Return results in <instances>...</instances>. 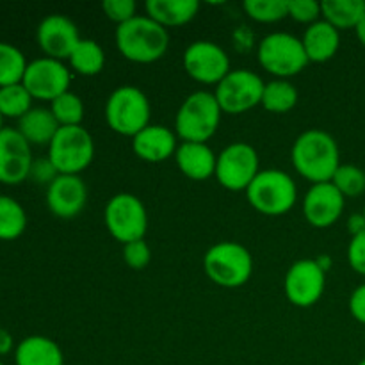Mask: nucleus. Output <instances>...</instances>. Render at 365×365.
<instances>
[{
  "mask_svg": "<svg viewBox=\"0 0 365 365\" xmlns=\"http://www.w3.org/2000/svg\"><path fill=\"white\" fill-rule=\"evenodd\" d=\"M321 16L337 31L356 29L365 16L364 0H324L321 2Z\"/></svg>",
  "mask_w": 365,
  "mask_h": 365,
  "instance_id": "25",
  "label": "nucleus"
},
{
  "mask_svg": "<svg viewBox=\"0 0 365 365\" xmlns=\"http://www.w3.org/2000/svg\"><path fill=\"white\" fill-rule=\"evenodd\" d=\"M359 365H365V359L364 360H360V364Z\"/></svg>",
  "mask_w": 365,
  "mask_h": 365,
  "instance_id": "45",
  "label": "nucleus"
},
{
  "mask_svg": "<svg viewBox=\"0 0 365 365\" xmlns=\"http://www.w3.org/2000/svg\"><path fill=\"white\" fill-rule=\"evenodd\" d=\"M349 312L359 323L365 324V284L359 285L349 296Z\"/></svg>",
  "mask_w": 365,
  "mask_h": 365,
  "instance_id": "39",
  "label": "nucleus"
},
{
  "mask_svg": "<svg viewBox=\"0 0 365 365\" xmlns=\"http://www.w3.org/2000/svg\"><path fill=\"white\" fill-rule=\"evenodd\" d=\"M246 14L260 24H274L289 16V0H246Z\"/></svg>",
  "mask_w": 365,
  "mask_h": 365,
  "instance_id": "32",
  "label": "nucleus"
},
{
  "mask_svg": "<svg viewBox=\"0 0 365 365\" xmlns=\"http://www.w3.org/2000/svg\"><path fill=\"white\" fill-rule=\"evenodd\" d=\"M184 70L191 78L202 84H220L228 73H230V59L223 46L217 43L200 39V41L191 43L185 48L184 57Z\"/></svg>",
  "mask_w": 365,
  "mask_h": 365,
  "instance_id": "14",
  "label": "nucleus"
},
{
  "mask_svg": "<svg viewBox=\"0 0 365 365\" xmlns=\"http://www.w3.org/2000/svg\"><path fill=\"white\" fill-rule=\"evenodd\" d=\"M317 266L321 267V269L324 271V273H328V271L331 269V266H334V262H331V257L330 255H319L316 259Z\"/></svg>",
  "mask_w": 365,
  "mask_h": 365,
  "instance_id": "42",
  "label": "nucleus"
},
{
  "mask_svg": "<svg viewBox=\"0 0 365 365\" xmlns=\"http://www.w3.org/2000/svg\"><path fill=\"white\" fill-rule=\"evenodd\" d=\"M16 365H64L59 344L45 335H31L14 349Z\"/></svg>",
  "mask_w": 365,
  "mask_h": 365,
  "instance_id": "22",
  "label": "nucleus"
},
{
  "mask_svg": "<svg viewBox=\"0 0 365 365\" xmlns=\"http://www.w3.org/2000/svg\"><path fill=\"white\" fill-rule=\"evenodd\" d=\"M294 170L312 184L331 182L341 166V150L328 132L310 128L298 135L291 150Z\"/></svg>",
  "mask_w": 365,
  "mask_h": 365,
  "instance_id": "1",
  "label": "nucleus"
},
{
  "mask_svg": "<svg viewBox=\"0 0 365 365\" xmlns=\"http://www.w3.org/2000/svg\"><path fill=\"white\" fill-rule=\"evenodd\" d=\"M177 134L164 125H152L143 128L132 138V150L135 157L145 163H164L177 152Z\"/></svg>",
  "mask_w": 365,
  "mask_h": 365,
  "instance_id": "19",
  "label": "nucleus"
},
{
  "mask_svg": "<svg viewBox=\"0 0 365 365\" xmlns=\"http://www.w3.org/2000/svg\"><path fill=\"white\" fill-rule=\"evenodd\" d=\"M27 61L24 52L14 45L0 41V88L11 84H20L24 81Z\"/></svg>",
  "mask_w": 365,
  "mask_h": 365,
  "instance_id": "29",
  "label": "nucleus"
},
{
  "mask_svg": "<svg viewBox=\"0 0 365 365\" xmlns=\"http://www.w3.org/2000/svg\"><path fill=\"white\" fill-rule=\"evenodd\" d=\"M106 228L118 242H128L145 239L148 228V214L141 198L130 192H118L107 202L103 210Z\"/></svg>",
  "mask_w": 365,
  "mask_h": 365,
  "instance_id": "8",
  "label": "nucleus"
},
{
  "mask_svg": "<svg viewBox=\"0 0 365 365\" xmlns=\"http://www.w3.org/2000/svg\"><path fill=\"white\" fill-rule=\"evenodd\" d=\"M32 96L21 84H11L0 88V114L4 118H16L20 120L24 114L32 109Z\"/></svg>",
  "mask_w": 365,
  "mask_h": 365,
  "instance_id": "30",
  "label": "nucleus"
},
{
  "mask_svg": "<svg viewBox=\"0 0 365 365\" xmlns=\"http://www.w3.org/2000/svg\"><path fill=\"white\" fill-rule=\"evenodd\" d=\"M246 198L250 205L264 216H284L296 205L298 187L285 171L277 168L260 170L246 189Z\"/></svg>",
  "mask_w": 365,
  "mask_h": 365,
  "instance_id": "4",
  "label": "nucleus"
},
{
  "mask_svg": "<svg viewBox=\"0 0 365 365\" xmlns=\"http://www.w3.org/2000/svg\"><path fill=\"white\" fill-rule=\"evenodd\" d=\"M150 100L135 86H120L106 102V121L113 132L134 138L150 125Z\"/></svg>",
  "mask_w": 365,
  "mask_h": 365,
  "instance_id": "6",
  "label": "nucleus"
},
{
  "mask_svg": "<svg viewBox=\"0 0 365 365\" xmlns=\"http://www.w3.org/2000/svg\"><path fill=\"white\" fill-rule=\"evenodd\" d=\"M298 89L287 78H274L266 82L260 106L274 114H285L298 106Z\"/></svg>",
  "mask_w": 365,
  "mask_h": 365,
  "instance_id": "26",
  "label": "nucleus"
},
{
  "mask_svg": "<svg viewBox=\"0 0 365 365\" xmlns=\"http://www.w3.org/2000/svg\"><path fill=\"white\" fill-rule=\"evenodd\" d=\"M203 271L220 287L237 289L252 278L253 257L239 242L221 241L207 250Z\"/></svg>",
  "mask_w": 365,
  "mask_h": 365,
  "instance_id": "5",
  "label": "nucleus"
},
{
  "mask_svg": "<svg viewBox=\"0 0 365 365\" xmlns=\"http://www.w3.org/2000/svg\"><path fill=\"white\" fill-rule=\"evenodd\" d=\"M71 73L63 61L52 59V57H39L27 64L24 81L32 98L53 102L57 96L70 91Z\"/></svg>",
  "mask_w": 365,
  "mask_h": 365,
  "instance_id": "12",
  "label": "nucleus"
},
{
  "mask_svg": "<svg viewBox=\"0 0 365 365\" xmlns=\"http://www.w3.org/2000/svg\"><path fill=\"white\" fill-rule=\"evenodd\" d=\"M123 260L130 269H145L150 264V260H152V250H150L148 242H146L145 239H139V241L125 245Z\"/></svg>",
  "mask_w": 365,
  "mask_h": 365,
  "instance_id": "34",
  "label": "nucleus"
},
{
  "mask_svg": "<svg viewBox=\"0 0 365 365\" xmlns=\"http://www.w3.org/2000/svg\"><path fill=\"white\" fill-rule=\"evenodd\" d=\"M146 16L155 20L164 29L180 27L195 20L200 11L198 0H148Z\"/></svg>",
  "mask_w": 365,
  "mask_h": 365,
  "instance_id": "24",
  "label": "nucleus"
},
{
  "mask_svg": "<svg viewBox=\"0 0 365 365\" xmlns=\"http://www.w3.org/2000/svg\"><path fill=\"white\" fill-rule=\"evenodd\" d=\"M331 184L344 198H355L365 192V171L355 164H341L331 178Z\"/></svg>",
  "mask_w": 365,
  "mask_h": 365,
  "instance_id": "33",
  "label": "nucleus"
},
{
  "mask_svg": "<svg viewBox=\"0 0 365 365\" xmlns=\"http://www.w3.org/2000/svg\"><path fill=\"white\" fill-rule=\"evenodd\" d=\"M266 82L252 70H232L214 89L221 110L227 114H242L260 106Z\"/></svg>",
  "mask_w": 365,
  "mask_h": 365,
  "instance_id": "11",
  "label": "nucleus"
},
{
  "mask_svg": "<svg viewBox=\"0 0 365 365\" xmlns=\"http://www.w3.org/2000/svg\"><path fill=\"white\" fill-rule=\"evenodd\" d=\"M14 341H13V335L9 334L7 330L0 328V355H7V353L13 349Z\"/></svg>",
  "mask_w": 365,
  "mask_h": 365,
  "instance_id": "41",
  "label": "nucleus"
},
{
  "mask_svg": "<svg viewBox=\"0 0 365 365\" xmlns=\"http://www.w3.org/2000/svg\"><path fill=\"white\" fill-rule=\"evenodd\" d=\"M102 9L103 13H106V16L118 25L127 24L128 20L138 16V14H135L138 4H135L134 0H106V2L102 4Z\"/></svg>",
  "mask_w": 365,
  "mask_h": 365,
  "instance_id": "36",
  "label": "nucleus"
},
{
  "mask_svg": "<svg viewBox=\"0 0 365 365\" xmlns=\"http://www.w3.org/2000/svg\"><path fill=\"white\" fill-rule=\"evenodd\" d=\"M2 121H4V116H2V114H0V130H2V128H4V125H2Z\"/></svg>",
  "mask_w": 365,
  "mask_h": 365,
  "instance_id": "44",
  "label": "nucleus"
},
{
  "mask_svg": "<svg viewBox=\"0 0 365 365\" xmlns=\"http://www.w3.org/2000/svg\"><path fill=\"white\" fill-rule=\"evenodd\" d=\"M260 66L277 78H289L302 73L307 64L310 63L307 57L303 41L289 32H271L257 48Z\"/></svg>",
  "mask_w": 365,
  "mask_h": 365,
  "instance_id": "7",
  "label": "nucleus"
},
{
  "mask_svg": "<svg viewBox=\"0 0 365 365\" xmlns=\"http://www.w3.org/2000/svg\"><path fill=\"white\" fill-rule=\"evenodd\" d=\"M348 230H349V234H351V237H355V235H359V234H362V232H365V216H364V212L351 214V216L348 217Z\"/></svg>",
  "mask_w": 365,
  "mask_h": 365,
  "instance_id": "40",
  "label": "nucleus"
},
{
  "mask_svg": "<svg viewBox=\"0 0 365 365\" xmlns=\"http://www.w3.org/2000/svg\"><path fill=\"white\" fill-rule=\"evenodd\" d=\"M50 110L61 127H77L84 120V102L71 91L63 93L50 102Z\"/></svg>",
  "mask_w": 365,
  "mask_h": 365,
  "instance_id": "31",
  "label": "nucleus"
},
{
  "mask_svg": "<svg viewBox=\"0 0 365 365\" xmlns=\"http://www.w3.org/2000/svg\"><path fill=\"white\" fill-rule=\"evenodd\" d=\"M27 228V214L14 198L0 195V239L13 241Z\"/></svg>",
  "mask_w": 365,
  "mask_h": 365,
  "instance_id": "28",
  "label": "nucleus"
},
{
  "mask_svg": "<svg viewBox=\"0 0 365 365\" xmlns=\"http://www.w3.org/2000/svg\"><path fill=\"white\" fill-rule=\"evenodd\" d=\"M29 177L32 180L39 182V184H46L48 187L57 177H59V171L56 170V166L52 164V160L48 159V155L43 157V159H34L32 160V166H31V173Z\"/></svg>",
  "mask_w": 365,
  "mask_h": 365,
  "instance_id": "37",
  "label": "nucleus"
},
{
  "mask_svg": "<svg viewBox=\"0 0 365 365\" xmlns=\"http://www.w3.org/2000/svg\"><path fill=\"white\" fill-rule=\"evenodd\" d=\"M348 262L353 271L365 277V232L351 237L348 246Z\"/></svg>",
  "mask_w": 365,
  "mask_h": 365,
  "instance_id": "38",
  "label": "nucleus"
},
{
  "mask_svg": "<svg viewBox=\"0 0 365 365\" xmlns=\"http://www.w3.org/2000/svg\"><path fill=\"white\" fill-rule=\"evenodd\" d=\"M217 155L207 143H182L175 152V163L184 177L207 180L216 175Z\"/></svg>",
  "mask_w": 365,
  "mask_h": 365,
  "instance_id": "20",
  "label": "nucleus"
},
{
  "mask_svg": "<svg viewBox=\"0 0 365 365\" xmlns=\"http://www.w3.org/2000/svg\"><path fill=\"white\" fill-rule=\"evenodd\" d=\"M362 212H364V216H365V207H364V210H362Z\"/></svg>",
  "mask_w": 365,
  "mask_h": 365,
  "instance_id": "46",
  "label": "nucleus"
},
{
  "mask_svg": "<svg viewBox=\"0 0 365 365\" xmlns=\"http://www.w3.org/2000/svg\"><path fill=\"white\" fill-rule=\"evenodd\" d=\"M321 16V2L316 0H289V18L299 24H316Z\"/></svg>",
  "mask_w": 365,
  "mask_h": 365,
  "instance_id": "35",
  "label": "nucleus"
},
{
  "mask_svg": "<svg viewBox=\"0 0 365 365\" xmlns=\"http://www.w3.org/2000/svg\"><path fill=\"white\" fill-rule=\"evenodd\" d=\"M38 45L46 57L64 61L70 59L75 46L81 43V34L73 21L64 14H48L38 27Z\"/></svg>",
  "mask_w": 365,
  "mask_h": 365,
  "instance_id": "16",
  "label": "nucleus"
},
{
  "mask_svg": "<svg viewBox=\"0 0 365 365\" xmlns=\"http://www.w3.org/2000/svg\"><path fill=\"white\" fill-rule=\"evenodd\" d=\"M346 207V198L331 182L312 184L303 198V216L312 227L328 228L339 221Z\"/></svg>",
  "mask_w": 365,
  "mask_h": 365,
  "instance_id": "17",
  "label": "nucleus"
},
{
  "mask_svg": "<svg viewBox=\"0 0 365 365\" xmlns=\"http://www.w3.org/2000/svg\"><path fill=\"white\" fill-rule=\"evenodd\" d=\"M88 203V187L81 175H59L46 187V205L56 217L73 220Z\"/></svg>",
  "mask_w": 365,
  "mask_h": 365,
  "instance_id": "18",
  "label": "nucleus"
},
{
  "mask_svg": "<svg viewBox=\"0 0 365 365\" xmlns=\"http://www.w3.org/2000/svg\"><path fill=\"white\" fill-rule=\"evenodd\" d=\"M0 365H4V364H2V362H0Z\"/></svg>",
  "mask_w": 365,
  "mask_h": 365,
  "instance_id": "47",
  "label": "nucleus"
},
{
  "mask_svg": "<svg viewBox=\"0 0 365 365\" xmlns=\"http://www.w3.org/2000/svg\"><path fill=\"white\" fill-rule=\"evenodd\" d=\"M59 128L61 125L53 118L52 110L45 107H32L18 120L16 130L31 146H50Z\"/></svg>",
  "mask_w": 365,
  "mask_h": 365,
  "instance_id": "23",
  "label": "nucleus"
},
{
  "mask_svg": "<svg viewBox=\"0 0 365 365\" xmlns=\"http://www.w3.org/2000/svg\"><path fill=\"white\" fill-rule=\"evenodd\" d=\"M259 153L250 143L235 141L221 150L216 160V180L227 191H245L259 175Z\"/></svg>",
  "mask_w": 365,
  "mask_h": 365,
  "instance_id": "10",
  "label": "nucleus"
},
{
  "mask_svg": "<svg viewBox=\"0 0 365 365\" xmlns=\"http://www.w3.org/2000/svg\"><path fill=\"white\" fill-rule=\"evenodd\" d=\"M95 157V141L82 125L61 127L48 146V159L59 175H81Z\"/></svg>",
  "mask_w": 365,
  "mask_h": 365,
  "instance_id": "9",
  "label": "nucleus"
},
{
  "mask_svg": "<svg viewBox=\"0 0 365 365\" xmlns=\"http://www.w3.org/2000/svg\"><path fill=\"white\" fill-rule=\"evenodd\" d=\"M355 32H356V38H359V41L365 46V16L362 18V21H360V24L356 25Z\"/></svg>",
  "mask_w": 365,
  "mask_h": 365,
  "instance_id": "43",
  "label": "nucleus"
},
{
  "mask_svg": "<svg viewBox=\"0 0 365 365\" xmlns=\"http://www.w3.org/2000/svg\"><path fill=\"white\" fill-rule=\"evenodd\" d=\"M302 41L310 63H327L339 52L341 31H337L328 21L317 20L316 24L307 27Z\"/></svg>",
  "mask_w": 365,
  "mask_h": 365,
  "instance_id": "21",
  "label": "nucleus"
},
{
  "mask_svg": "<svg viewBox=\"0 0 365 365\" xmlns=\"http://www.w3.org/2000/svg\"><path fill=\"white\" fill-rule=\"evenodd\" d=\"M31 145L16 128L4 127L0 130V182L20 184L29 178L32 166Z\"/></svg>",
  "mask_w": 365,
  "mask_h": 365,
  "instance_id": "15",
  "label": "nucleus"
},
{
  "mask_svg": "<svg viewBox=\"0 0 365 365\" xmlns=\"http://www.w3.org/2000/svg\"><path fill=\"white\" fill-rule=\"evenodd\" d=\"M220 103L210 91H195L182 102L175 116V132L184 143H207L221 121Z\"/></svg>",
  "mask_w": 365,
  "mask_h": 365,
  "instance_id": "3",
  "label": "nucleus"
},
{
  "mask_svg": "<svg viewBox=\"0 0 365 365\" xmlns=\"http://www.w3.org/2000/svg\"><path fill=\"white\" fill-rule=\"evenodd\" d=\"M327 289V273L317 266L316 259H302L292 264L284 278L285 298L299 309L316 305Z\"/></svg>",
  "mask_w": 365,
  "mask_h": 365,
  "instance_id": "13",
  "label": "nucleus"
},
{
  "mask_svg": "<svg viewBox=\"0 0 365 365\" xmlns=\"http://www.w3.org/2000/svg\"><path fill=\"white\" fill-rule=\"evenodd\" d=\"M68 61H70L71 70L77 71L78 75L93 77V75H98L106 66V53L95 39L82 38Z\"/></svg>",
  "mask_w": 365,
  "mask_h": 365,
  "instance_id": "27",
  "label": "nucleus"
},
{
  "mask_svg": "<svg viewBox=\"0 0 365 365\" xmlns=\"http://www.w3.org/2000/svg\"><path fill=\"white\" fill-rule=\"evenodd\" d=\"M116 46L127 61L150 64L164 57L170 48V32L150 16H134L127 24L118 25Z\"/></svg>",
  "mask_w": 365,
  "mask_h": 365,
  "instance_id": "2",
  "label": "nucleus"
}]
</instances>
